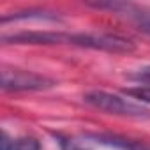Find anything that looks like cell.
Here are the masks:
<instances>
[{"instance_id":"1","label":"cell","mask_w":150,"mask_h":150,"mask_svg":"<svg viewBox=\"0 0 150 150\" xmlns=\"http://www.w3.org/2000/svg\"><path fill=\"white\" fill-rule=\"evenodd\" d=\"M83 101L99 111H106V113L118 115V117H129V118H148L150 117L148 108L131 99H125L124 96L111 94L106 90H90L83 96Z\"/></svg>"},{"instance_id":"2","label":"cell","mask_w":150,"mask_h":150,"mask_svg":"<svg viewBox=\"0 0 150 150\" xmlns=\"http://www.w3.org/2000/svg\"><path fill=\"white\" fill-rule=\"evenodd\" d=\"M2 90L4 92H37L55 87V80L25 69H2Z\"/></svg>"},{"instance_id":"3","label":"cell","mask_w":150,"mask_h":150,"mask_svg":"<svg viewBox=\"0 0 150 150\" xmlns=\"http://www.w3.org/2000/svg\"><path fill=\"white\" fill-rule=\"evenodd\" d=\"M69 44L80 48H92L110 53H131L134 44L120 35L113 34H69Z\"/></svg>"},{"instance_id":"4","label":"cell","mask_w":150,"mask_h":150,"mask_svg":"<svg viewBox=\"0 0 150 150\" xmlns=\"http://www.w3.org/2000/svg\"><path fill=\"white\" fill-rule=\"evenodd\" d=\"M96 9H106L110 13H115L117 16L131 21L139 32L150 35V7L132 4V2H92L88 4Z\"/></svg>"},{"instance_id":"5","label":"cell","mask_w":150,"mask_h":150,"mask_svg":"<svg viewBox=\"0 0 150 150\" xmlns=\"http://www.w3.org/2000/svg\"><path fill=\"white\" fill-rule=\"evenodd\" d=\"M92 139L96 143L101 145H108V146H115L118 150H150V146L143 141H136L131 138H124V136H117V134H94Z\"/></svg>"},{"instance_id":"6","label":"cell","mask_w":150,"mask_h":150,"mask_svg":"<svg viewBox=\"0 0 150 150\" xmlns=\"http://www.w3.org/2000/svg\"><path fill=\"white\" fill-rule=\"evenodd\" d=\"M18 20H50V21H58V16L55 13L44 11V9H30L23 13H14L13 16H4L2 23L7 21H18Z\"/></svg>"},{"instance_id":"7","label":"cell","mask_w":150,"mask_h":150,"mask_svg":"<svg viewBox=\"0 0 150 150\" xmlns=\"http://www.w3.org/2000/svg\"><path fill=\"white\" fill-rule=\"evenodd\" d=\"M2 150H41V145L35 138L9 139V136L4 134L2 136Z\"/></svg>"},{"instance_id":"8","label":"cell","mask_w":150,"mask_h":150,"mask_svg":"<svg viewBox=\"0 0 150 150\" xmlns=\"http://www.w3.org/2000/svg\"><path fill=\"white\" fill-rule=\"evenodd\" d=\"M125 94H129V96H132V97H136V99H139V101L150 104V87H141V85H139V87H136V88L125 90Z\"/></svg>"},{"instance_id":"9","label":"cell","mask_w":150,"mask_h":150,"mask_svg":"<svg viewBox=\"0 0 150 150\" xmlns=\"http://www.w3.org/2000/svg\"><path fill=\"white\" fill-rule=\"evenodd\" d=\"M134 78H138L139 81H150V67H145V69H141Z\"/></svg>"}]
</instances>
